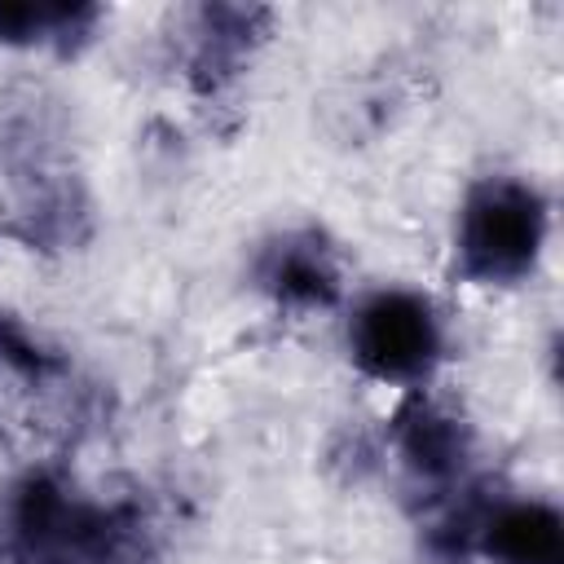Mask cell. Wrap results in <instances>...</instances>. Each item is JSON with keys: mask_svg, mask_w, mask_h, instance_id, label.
<instances>
[{"mask_svg": "<svg viewBox=\"0 0 564 564\" xmlns=\"http://www.w3.org/2000/svg\"><path fill=\"white\" fill-rule=\"evenodd\" d=\"M485 546L502 564H560V555H564L560 516L542 502L502 507L485 524Z\"/></svg>", "mask_w": 564, "mask_h": 564, "instance_id": "3957f363", "label": "cell"}, {"mask_svg": "<svg viewBox=\"0 0 564 564\" xmlns=\"http://www.w3.org/2000/svg\"><path fill=\"white\" fill-rule=\"evenodd\" d=\"M269 286L278 291V300H291V304H326V300H335L339 282H335L326 251L313 238H291L273 251Z\"/></svg>", "mask_w": 564, "mask_h": 564, "instance_id": "277c9868", "label": "cell"}, {"mask_svg": "<svg viewBox=\"0 0 564 564\" xmlns=\"http://www.w3.org/2000/svg\"><path fill=\"white\" fill-rule=\"evenodd\" d=\"M401 454L423 476H449L463 463V432L449 414L432 405H414L401 419Z\"/></svg>", "mask_w": 564, "mask_h": 564, "instance_id": "5b68a950", "label": "cell"}, {"mask_svg": "<svg viewBox=\"0 0 564 564\" xmlns=\"http://www.w3.org/2000/svg\"><path fill=\"white\" fill-rule=\"evenodd\" d=\"M463 260L476 278H520L542 247V203L520 181H489L467 198L458 229Z\"/></svg>", "mask_w": 564, "mask_h": 564, "instance_id": "6da1fadb", "label": "cell"}, {"mask_svg": "<svg viewBox=\"0 0 564 564\" xmlns=\"http://www.w3.org/2000/svg\"><path fill=\"white\" fill-rule=\"evenodd\" d=\"M352 352L379 379H414L436 357L432 308L410 291H379L352 317Z\"/></svg>", "mask_w": 564, "mask_h": 564, "instance_id": "7a4b0ae2", "label": "cell"}]
</instances>
